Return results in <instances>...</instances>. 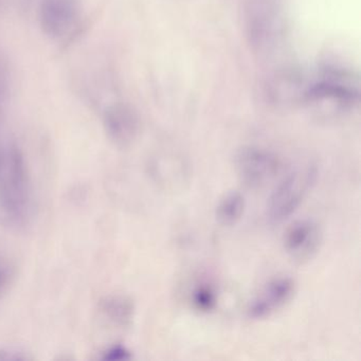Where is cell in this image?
Masks as SVG:
<instances>
[{
    "label": "cell",
    "instance_id": "1",
    "mask_svg": "<svg viewBox=\"0 0 361 361\" xmlns=\"http://www.w3.org/2000/svg\"><path fill=\"white\" fill-rule=\"evenodd\" d=\"M30 204V172L24 152L16 142L0 141V210L13 223H23Z\"/></svg>",
    "mask_w": 361,
    "mask_h": 361
},
{
    "label": "cell",
    "instance_id": "2",
    "mask_svg": "<svg viewBox=\"0 0 361 361\" xmlns=\"http://www.w3.org/2000/svg\"><path fill=\"white\" fill-rule=\"evenodd\" d=\"M318 177L314 164L297 169L289 173L270 195L268 200L267 216L274 224L282 223L297 211Z\"/></svg>",
    "mask_w": 361,
    "mask_h": 361
},
{
    "label": "cell",
    "instance_id": "3",
    "mask_svg": "<svg viewBox=\"0 0 361 361\" xmlns=\"http://www.w3.org/2000/svg\"><path fill=\"white\" fill-rule=\"evenodd\" d=\"M234 168L243 185L261 189L280 174L282 161L274 152L263 147H245L236 153Z\"/></svg>",
    "mask_w": 361,
    "mask_h": 361
},
{
    "label": "cell",
    "instance_id": "4",
    "mask_svg": "<svg viewBox=\"0 0 361 361\" xmlns=\"http://www.w3.org/2000/svg\"><path fill=\"white\" fill-rule=\"evenodd\" d=\"M82 12L81 0H39V28L52 41L68 39L79 27Z\"/></svg>",
    "mask_w": 361,
    "mask_h": 361
},
{
    "label": "cell",
    "instance_id": "5",
    "mask_svg": "<svg viewBox=\"0 0 361 361\" xmlns=\"http://www.w3.org/2000/svg\"><path fill=\"white\" fill-rule=\"evenodd\" d=\"M102 124L107 138L120 149L130 147L140 133L138 114L128 103L114 102L105 106Z\"/></svg>",
    "mask_w": 361,
    "mask_h": 361
},
{
    "label": "cell",
    "instance_id": "6",
    "mask_svg": "<svg viewBox=\"0 0 361 361\" xmlns=\"http://www.w3.org/2000/svg\"><path fill=\"white\" fill-rule=\"evenodd\" d=\"M322 231L310 219L295 221L285 232L284 249L295 261L303 263L312 259L320 249Z\"/></svg>",
    "mask_w": 361,
    "mask_h": 361
},
{
    "label": "cell",
    "instance_id": "7",
    "mask_svg": "<svg viewBox=\"0 0 361 361\" xmlns=\"http://www.w3.org/2000/svg\"><path fill=\"white\" fill-rule=\"evenodd\" d=\"M295 290V281L288 276L274 279L266 284L259 295L249 304L250 318H267L290 301Z\"/></svg>",
    "mask_w": 361,
    "mask_h": 361
},
{
    "label": "cell",
    "instance_id": "8",
    "mask_svg": "<svg viewBox=\"0 0 361 361\" xmlns=\"http://www.w3.org/2000/svg\"><path fill=\"white\" fill-rule=\"evenodd\" d=\"M99 312L111 324L119 329H126L134 321L136 306L132 298L128 295L113 293L100 300Z\"/></svg>",
    "mask_w": 361,
    "mask_h": 361
},
{
    "label": "cell",
    "instance_id": "9",
    "mask_svg": "<svg viewBox=\"0 0 361 361\" xmlns=\"http://www.w3.org/2000/svg\"><path fill=\"white\" fill-rule=\"evenodd\" d=\"M246 208L244 196L238 191L225 194L215 210L217 221L223 226H233L242 219Z\"/></svg>",
    "mask_w": 361,
    "mask_h": 361
},
{
    "label": "cell",
    "instance_id": "10",
    "mask_svg": "<svg viewBox=\"0 0 361 361\" xmlns=\"http://www.w3.org/2000/svg\"><path fill=\"white\" fill-rule=\"evenodd\" d=\"M194 307L200 312H209L217 305V293L214 287L209 284H200L192 293Z\"/></svg>",
    "mask_w": 361,
    "mask_h": 361
},
{
    "label": "cell",
    "instance_id": "11",
    "mask_svg": "<svg viewBox=\"0 0 361 361\" xmlns=\"http://www.w3.org/2000/svg\"><path fill=\"white\" fill-rule=\"evenodd\" d=\"M12 90V73L5 54L0 51V119Z\"/></svg>",
    "mask_w": 361,
    "mask_h": 361
},
{
    "label": "cell",
    "instance_id": "12",
    "mask_svg": "<svg viewBox=\"0 0 361 361\" xmlns=\"http://www.w3.org/2000/svg\"><path fill=\"white\" fill-rule=\"evenodd\" d=\"M16 276L14 264L7 257H0V298H3L10 290Z\"/></svg>",
    "mask_w": 361,
    "mask_h": 361
},
{
    "label": "cell",
    "instance_id": "13",
    "mask_svg": "<svg viewBox=\"0 0 361 361\" xmlns=\"http://www.w3.org/2000/svg\"><path fill=\"white\" fill-rule=\"evenodd\" d=\"M100 358L107 361L130 360L133 358V354L123 344H114L101 353Z\"/></svg>",
    "mask_w": 361,
    "mask_h": 361
},
{
    "label": "cell",
    "instance_id": "14",
    "mask_svg": "<svg viewBox=\"0 0 361 361\" xmlns=\"http://www.w3.org/2000/svg\"><path fill=\"white\" fill-rule=\"evenodd\" d=\"M32 357L28 356L24 352L0 348V360H30Z\"/></svg>",
    "mask_w": 361,
    "mask_h": 361
}]
</instances>
